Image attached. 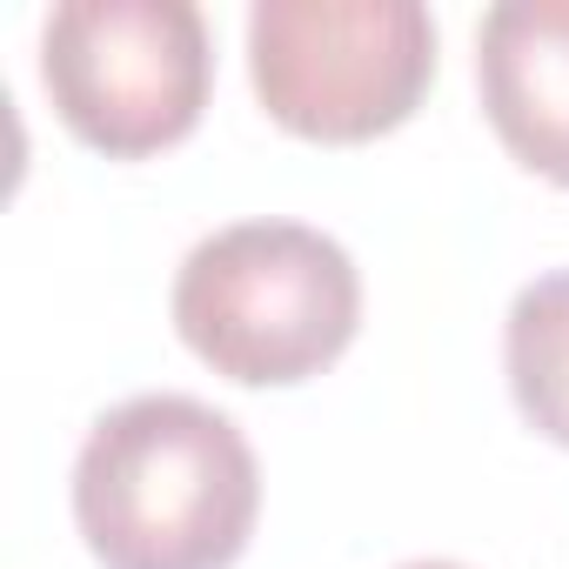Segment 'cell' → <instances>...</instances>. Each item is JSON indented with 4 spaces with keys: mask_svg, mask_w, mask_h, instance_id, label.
<instances>
[{
    "mask_svg": "<svg viewBox=\"0 0 569 569\" xmlns=\"http://www.w3.org/2000/svg\"><path fill=\"white\" fill-rule=\"evenodd\" d=\"M41 88L74 141L141 161L201 128L214 41L194 0H61L41 28Z\"/></svg>",
    "mask_w": 569,
    "mask_h": 569,
    "instance_id": "4",
    "label": "cell"
},
{
    "mask_svg": "<svg viewBox=\"0 0 569 569\" xmlns=\"http://www.w3.org/2000/svg\"><path fill=\"white\" fill-rule=\"evenodd\" d=\"M254 516L261 462L194 396H128L74 456V529L101 569H234Z\"/></svg>",
    "mask_w": 569,
    "mask_h": 569,
    "instance_id": "1",
    "label": "cell"
},
{
    "mask_svg": "<svg viewBox=\"0 0 569 569\" xmlns=\"http://www.w3.org/2000/svg\"><path fill=\"white\" fill-rule=\"evenodd\" d=\"M248 81L302 141H376L436 88V21L422 0H254Z\"/></svg>",
    "mask_w": 569,
    "mask_h": 569,
    "instance_id": "3",
    "label": "cell"
},
{
    "mask_svg": "<svg viewBox=\"0 0 569 569\" xmlns=\"http://www.w3.org/2000/svg\"><path fill=\"white\" fill-rule=\"evenodd\" d=\"M402 569H469V562H442V556H422V562H402Z\"/></svg>",
    "mask_w": 569,
    "mask_h": 569,
    "instance_id": "7",
    "label": "cell"
},
{
    "mask_svg": "<svg viewBox=\"0 0 569 569\" xmlns=\"http://www.w3.org/2000/svg\"><path fill=\"white\" fill-rule=\"evenodd\" d=\"M476 88L496 141L569 188V0H502L476 28Z\"/></svg>",
    "mask_w": 569,
    "mask_h": 569,
    "instance_id": "5",
    "label": "cell"
},
{
    "mask_svg": "<svg viewBox=\"0 0 569 569\" xmlns=\"http://www.w3.org/2000/svg\"><path fill=\"white\" fill-rule=\"evenodd\" d=\"M502 369L522 422L569 449V268L536 274L509 302L502 322Z\"/></svg>",
    "mask_w": 569,
    "mask_h": 569,
    "instance_id": "6",
    "label": "cell"
},
{
    "mask_svg": "<svg viewBox=\"0 0 569 569\" xmlns=\"http://www.w3.org/2000/svg\"><path fill=\"white\" fill-rule=\"evenodd\" d=\"M174 336L241 389H296L342 362L362 329L356 254L309 221H234L188 248Z\"/></svg>",
    "mask_w": 569,
    "mask_h": 569,
    "instance_id": "2",
    "label": "cell"
}]
</instances>
